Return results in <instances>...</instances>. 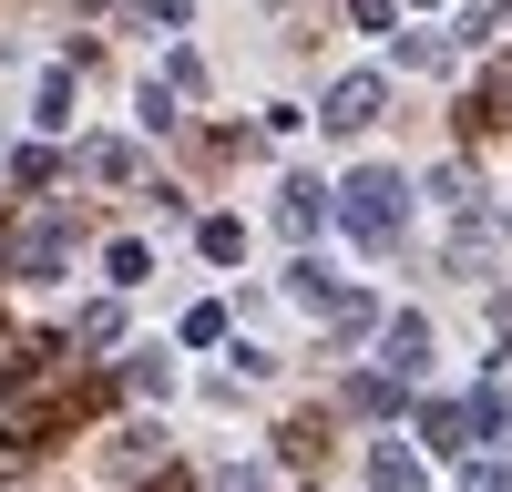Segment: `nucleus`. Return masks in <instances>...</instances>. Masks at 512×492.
Masks as SVG:
<instances>
[{
    "instance_id": "obj_1",
    "label": "nucleus",
    "mask_w": 512,
    "mask_h": 492,
    "mask_svg": "<svg viewBox=\"0 0 512 492\" xmlns=\"http://www.w3.org/2000/svg\"><path fill=\"white\" fill-rule=\"evenodd\" d=\"M400 226H410V185L390 175V164H369V175L349 185V236L369 246V257H390V246H400Z\"/></svg>"
},
{
    "instance_id": "obj_2",
    "label": "nucleus",
    "mask_w": 512,
    "mask_h": 492,
    "mask_svg": "<svg viewBox=\"0 0 512 492\" xmlns=\"http://www.w3.org/2000/svg\"><path fill=\"white\" fill-rule=\"evenodd\" d=\"M379 369H390V380H420V369H431V318H390L379 328Z\"/></svg>"
},
{
    "instance_id": "obj_3",
    "label": "nucleus",
    "mask_w": 512,
    "mask_h": 492,
    "mask_svg": "<svg viewBox=\"0 0 512 492\" xmlns=\"http://www.w3.org/2000/svg\"><path fill=\"white\" fill-rule=\"evenodd\" d=\"M369 123H379V72L328 82V134H369Z\"/></svg>"
},
{
    "instance_id": "obj_4",
    "label": "nucleus",
    "mask_w": 512,
    "mask_h": 492,
    "mask_svg": "<svg viewBox=\"0 0 512 492\" xmlns=\"http://www.w3.org/2000/svg\"><path fill=\"white\" fill-rule=\"evenodd\" d=\"M369 482H379V492H431V472H420V462H410L400 441H390V451H379V462H369Z\"/></svg>"
},
{
    "instance_id": "obj_5",
    "label": "nucleus",
    "mask_w": 512,
    "mask_h": 492,
    "mask_svg": "<svg viewBox=\"0 0 512 492\" xmlns=\"http://www.w3.org/2000/svg\"><path fill=\"white\" fill-rule=\"evenodd\" d=\"M82 175H103V185H123V175H134V144H82Z\"/></svg>"
},
{
    "instance_id": "obj_6",
    "label": "nucleus",
    "mask_w": 512,
    "mask_h": 492,
    "mask_svg": "<svg viewBox=\"0 0 512 492\" xmlns=\"http://www.w3.org/2000/svg\"><path fill=\"white\" fill-rule=\"evenodd\" d=\"M41 123H52V134L72 123V72H41Z\"/></svg>"
},
{
    "instance_id": "obj_7",
    "label": "nucleus",
    "mask_w": 512,
    "mask_h": 492,
    "mask_svg": "<svg viewBox=\"0 0 512 492\" xmlns=\"http://www.w3.org/2000/svg\"><path fill=\"white\" fill-rule=\"evenodd\" d=\"M318 216H328V195H318V185H287V236H308Z\"/></svg>"
},
{
    "instance_id": "obj_8",
    "label": "nucleus",
    "mask_w": 512,
    "mask_h": 492,
    "mask_svg": "<svg viewBox=\"0 0 512 492\" xmlns=\"http://www.w3.org/2000/svg\"><path fill=\"white\" fill-rule=\"evenodd\" d=\"M205 257L236 267V257H246V226H236V216H216V226H205Z\"/></svg>"
},
{
    "instance_id": "obj_9",
    "label": "nucleus",
    "mask_w": 512,
    "mask_h": 492,
    "mask_svg": "<svg viewBox=\"0 0 512 492\" xmlns=\"http://www.w3.org/2000/svg\"><path fill=\"white\" fill-rule=\"evenodd\" d=\"M134 21L144 31H185V0H134Z\"/></svg>"
},
{
    "instance_id": "obj_10",
    "label": "nucleus",
    "mask_w": 512,
    "mask_h": 492,
    "mask_svg": "<svg viewBox=\"0 0 512 492\" xmlns=\"http://www.w3.org/2000/svg\"><path fill=\"white\" fill-rule=\"evenodd\" d=\"M472 492H512V472L502 462H472Z\"/></svg>"
},
{
    "instance_id": "obj_11",
    "label": "nucleus",
    "mask_w": 512,
    "mask_h": 492,
    "mask_svg": "<svg viewBox=\"0 0 512 492\" xmlns=\"http://www.w3.org/2000/svg\"><path fill=\"white\" fill-rule=\"evenodd\" d=\"M216 492H267V472H226V482H216Z\"/></svg>"
}]
</instances>
